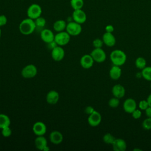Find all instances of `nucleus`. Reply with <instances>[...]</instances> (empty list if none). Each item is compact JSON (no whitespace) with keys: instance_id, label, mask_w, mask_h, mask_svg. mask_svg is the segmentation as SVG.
Returning a JSON list of instances; mask_svg holds the SVG:
<instances>
[{"instance_id":"1","label":"nucleus","mask_w":151,"mask_h":151,"mask_svg":"<svg viewBox=\"0 0 151 151\" xmlns=\"http://www.w3.org/2000/svg\"><path fill=\"white\" fill-rule=\"evenodd\" d=\"M35 28L36 25L34 20L28 17L23 19L19 25V32L25 35L31 34Z\"/></svg>"},{"instance_id":"2","label":"nucleus","mask_w":151,"mask_h":151,"mask_svg":"<svg viewBox=\"0 0 151 151\" xmlns=\"http://www.w3.org/2000/svg\"><path fill=\"white\" fill-rule=\"evenodd\" d=\"M110 59L113 65L121 66L126 63L127 56L123 51L114 50L110 53Z\"/></svg>"},{"instance_id":"3","label":"nucleus","mask_w":151,"mask_h":151,"mask_svg":"<svg viewBox=\"0 0 151 151\" xmlns=\"http://www.w3.org/2000/svg\"><path fill=\"white\" fill-rule=\"evenodd\" d=\"M42 14V8L37 4H32L29 6L27 11V14L28 18L35 20L40 17Z\"/></svg>"},{"instance_id":"4","label":"nucleus","mask_w":151,"mask_h":151,"mask_svg":"<svg viewBox=\"0 0 151 151\" xmlns=\"http://www.w3.org/2000/svg\"><path fill=\"white\" fill-rule=\"evenodd\" d=\"M70 40V35L65 31L58 32L55 35L54 41L59 46L67 45Z\"/></svg>"},{"instance_id":"5","label":"nucleus","mask_w":151,"mask_h":151,"mask_svg":"<svg viewBox=\"0 0 151 151\" xmlns=\"http://www.w3.org/2000/svg\"><path fill=\"white\" fill-rule=\"evenodd\" d=\"M65 30L70 35L77 36L81 32L82 27L80 24L73 21L67 24Z\"/></svg>"},{"instance_id":"6","label":"nucleus","mask_w":151,"mask_h":151,"mask_svg":"<svg viewBox=\"0 0 151 151\" xmlns=\"http://www.w3.org/2000/svg\"><path fill=\"white\" fill-rule=\"evenodd\" d=\"M37 74V68L34 64L25 65L21 70V76L25 78H31Z\"/></svg>"},{"instance_id":"7","label":"nucleus","mask_w":151,"mask_h":151,"mask_svg":"<svg viewBox=\"0 0 151 151\" xmlns=\"http://www.w3.org/2000/svg\"><path fill=\"white\" fill-rule=\"evenodd\" d=\"M90 55L94 61L98 63H103L106 59V52L101 48H94V49L91 52Z\"/></svg>"},{"instance_id":"8","label":"nucleus","mask_w":151,"mask_h":151,"mask_svg":"<svg viewBox=\"0 0 151 151\" xmlns=\"http://www.w3.org/2000/svg\"><path fill=\"white\" fill-rule=\"evenodd\" d=\"M35 147L40 150L43 151H48L50 148L47 146V140L44 136H37L34 140Z\"/></svg>"},{"instance_id":"9","label":"nucleus","mask_w":151,"mask_h":151,"mask_svg":"<svg viewBox=\"0 0 151 151\" xmlns=\"http://www.w3.org/2000/svg\"><path fill=\"white\" fill-rule=\"evenodd\" d=\"M72 18L74 21L82 24L86 22L87 19V15L82 9H76L74 10L72 14Z\"/></svg>"},{"instance_id":"10","label":"nucleus","mask_w":151,"mask_h":151,"mask_svg":"<svg viewBox=\"0 0 151 151\" xmlns=\"http://www.w3.org/2000/svg\"><path fill=\"white\" fill-rule=\"evenodd\" d=\"M88 123L92 127H96L100 124L101 121V116L100 113L94 110L91 114L88 115L87 119Z\"/></svg>"},{"instance_id":"11","label":"nucleus","mask_w":151,"mask_h":151,"mask_svg":"<svg viewBox=\"0 0 151 151\" xmlns=\"http://www.w3.org/2000/svg\"><path fill=\"white\" fill-rule=\"evenodd\" d=\"M65 55V52L61 46L57 45L51 50V57L55 61H61Z\"/></svg>"},{"instance_id":"12","label":"nucleus","mask_w":151,"mask_h":151,"mask_svg":"<svg viewBox=\"0 0 151 151\" xmlns=\"http://www.w3.org/2000/svg\"><path fill=\"white\" fill-rule=\"evenodd\" d=\"M32 131L37 136H44L47 132V127L42 122H37L32 126Z\"/></svg>"},{"instance_id":"13","label":"nucleus","mask_w":151,"mask_h":151,"mask_svg":"<svg viewBox=\"0 0 151 151\" xmlns=\"http://www.w3.org/2000/svg\"><path fill=\"white\" fill-rule=\"evenodd\" d=\"M41 40L45 43H50L54 41L55 35L53 32L49 29H43L40 33Z\"/></svg>"},{"instance_id":"14","label":"nucleus","mask_w":151,"mask_h":151,"mask_svg":"<svg viewBox=\"0 0 151 151\" xmlns=\"http://www.w3.org/2000/svg\"><path fill=\"white\" fill-rule=\"evenodd\" d=\"M137 107L136 101L132 98H128L123 103V107L125 112L127 113H132Z\"/></svg>"},{"instance_id":"15","label":"nucleus","mask_w":151,"mask_h":151,"mask_svg":"<svg viewBox=\"0 0 151 151\" xmlns=\"http://www.w3.org/2000/svg\"><path fill=\"white\" fill-rule=\"evenodd\" d=\"M94 60L90 54H85L83 55L80 58V65L85 69H88L91 68L94 64Z\"/></svg>"},{"instance_id":"16","label":"nucleus","mask_w":151,"mask_h":151,"mask_svg":"<svg viewBox=\"0 0 151 151\" xmlns=\"http://www.w3.org/2000/svg\"><path fill=\"white\" fill-rule=\"evenodd\" d=\"M102 40L103 41V43L108 46V47H113L116 42V38L114 36V35L112 34V32H106L103 35L102 37Z\"/></svg>"},{"instance_id":"17","label":"nucleus","mask_w":151,"mask_h":151,"mask_svg":"<svg viewBox=\"0 0 151 151\" xmlns=\"http://www.w3.org/2000/svg\"><path fill=\"white\" fill-rule=\"evenodd\" d=\"M50 142L54 145L60 144L63 140V136L62 133L58 130L52 131L49 136Z\"/></svg>"},{"instance_id":"18","label":"nucleus","mask_w":151,"mask_h":151,"mask_svg":"<svg viewBox=\"0 0 151 151\" xmlns=\"http://www.w3.org/2000/svg\"><path fill=\"white\" fill-rule=\"evenodd\" d=\"M60 99L59 93L55 90L50 91L46 96V101L50 104H55Z\"/></svg>"},{"instance_id":"19","label":"nucleus","mask_w":151,"mask_h":151,"mask_svg":"<svg viewBox=\"0 0 151 151\" xmlns=\"http://www.w3.org/2000/svg\"><path fill=\"white\" fill-rule=\"evenodd\" d=\"M125 92L126 91L124 87L121 84H115L112 87L111 93L114 96V97H117L118 99H120L124 97L125 95Z\"/></svg>"},{"instance_id":"20","label":"nucleus","mask_w":151,"mask_h":151,"mask_svg":"<svg viewBox=\"0 0 151 151\" xmlns=\"http://www.w3.org/2000/svg\"><path fill=\"white\" fill-rule=\"evenodd\" d=\"M111 145L114 151H125L127 148L126 142L122 139H116Z\"/></svg>"},{"instance_id":"21","label":"nucleus","mask_w":151,"mask_h":151,"mask_svg":"<svg viewBox=\"0 0 151 151\" xmlns=\"http://www.w3.org/2000/svg\"><path fill=\"white\" fill-rule=\"evenodd\" d=\"M122 75V69L120 66L113 65L110 71H109V76L110 77L114 80H118Z\"/></svg>"},{"instance_id":"22","label":"nucleus","mask_w":151,"mask_h":151,"mask_svg":"<svg viewBox=\"0 0 151 151\" xmlns=\"http://www.w3.org/2000/svg\"><path fill=\"white\" fill-rule=\"evenodd\" d=\"M67 24L63 19H58L54 22L53 24V28L55 31L58 32L64 31L66 29Z\"/></svg>"},{"instance_id":"23","label":"nucleus","mask_w":151,"mask_h":151,"mask_svg":"<svg viewBox=\"0 0 151 151\" xmlns=\"http://www.w3.org/2000/svg\"><path fill=\"white\" fill-rule=\"evenodd\" d=\"M11 120L9 117L3 113H0V129L10 126Z\"/></svg>"},{"instance_id":"24","label":"nucleus","mask_w":151,"mask_h":151,"mask_svg":"<svg viewBox=\"0 0 151 151\" xmlns=\"http://www.w3.org/2000/svg\"><path fill=\"white\" fill-rule=\"evenodd\" d=\"M142 76L144 79L151 81V67L146 66L142 71Z\"/></svg>"},{"instance_id":"25","label":"nucleus","mask_w":151,"mask_h":151,"mask_svg":"<svg viewBox=\"0 0 151 151\" xmlns=\"http://www.w3.org/2000/svg\"><path fill=\"white\" fill-rule=\"evenodd\" d=\"M70 5L74 10L80 9L84 6L83 0H70Z\"/></svg>"},{"instance_id":"26","label":"nucleus","mask_w":151,"mask_h":151,"mask_svg":"<svg viewBox=\"0 0 151 151\" xmlns=\"http://www.w3.org/2000/svg\"><path fill=\"white\" fill-rule=\"evenodd\" d=\"M135 65L136 68L142 70L146 66V61L143 57H139L135 60Z\"/></svg>"},{"instance_id":"27","label":"nucleus","mask_w":151,"mask_h":151,"mask_svg":"<svg viewBox=\"0 0 151 151\" xmlns=\"http://www.w3.org/2000/svg\"><path fill=\"white\" fill-rule=\"evenodd\" d=\"M115 139H116L115 137L109 133L105 134L103 137V142L105 143L109 144V145H112L113 143V142H114Z\"/></svg>"},{"instance_id":"28","label":"nucleus","mask_w":151,"mask_h":151,"mask_svg":"<svg viewBox=\"0 0 151 151\" xmlns=\"http://www.w3.org/2000/svg\"><path fill=\"white\" fill-rule=\"evenodd\" d=\"M35 23V25H36V28H43L45 24H46V20L44 18L42 17L41 16H40V17L37 18V19H35L34 20Z\"/></svg>"},{"instance_id":"29","label":"nucleus","mask_w":151,"mask_h":151,"mask_svg":"<svg viewBox=\"0 0 151 151\" xmlns=\"http://www.w3.org/2000/svg\"><path fill=\"white\" fill-rule=\"evenodd\" d=\"M119 104H120L119 99L115 97L111 98L108 102L109 106L112 108H116V107H118Z\"/></svg>"},{"instance_id":"30","label":"nucleus","mask_w":151,"mask_h":151,"mask_svg":"<svg viewBox=\"0 0 151 151\" xmlns=\"http://www.w3.org/2000/svg\"><path fill=\"white\" fill-rule=\"evenodd\" d=\"M142 127L145 130L151 129V117H147L143 121Z\"/></svg>"},{"instance_id":"31","label":"nucleus","mask_w":151,"mask_h":151,"mask_svg":"<svg viewBox=\"0 0 151 151\" xmlns=\"http://www.w3.org/2000/svg\"><path fill=\"white\" fill-rule=\"evenodd\" d=\"M1 134L5 137H8L12 134V130L9 126L4 127L1 129Z\"/></svg>"},{"instance_id":"32","label":"nucleus","mask_w":151,"mask_h":151,"mask_svg":"<svg viewBox=\"0 0 151 151\" xmlns=\"http://www.w3.org/2000/svg\"><path fill=\"white\" fill-rule=\"evenodd\" d=\"M103 41L102 40H100L99 38H96L93 40V45L94 48H101L103 45Z\"/></svg>"},{"instance_id":"33","label":"nucleus","mask_w":151,"mask_h":151,"mask_svg":"<svg viewBox=\"0 0 151 151\" xmlns=\"http://www.w3.org/2000/svg\"><path fill=\"white\" fill-rule=\"evenodd\" d=\"M148 107L149 104L146 100H141L139 103V108L142 110H145Z\"/></svg>"},{"instance_id":"34","label":"nucleus","mask_w":151,"mask_h":151,"mask_svg":"<svg viewBox=\"0 0 151 151\" xmlns=\"http://www.w3.org/2000/svg\"><path fill=\"white\" fill-rule=\"evenodd\" d=\"M132 117L134 119H139L141 116H142V112L139 109H135L132 113Z\"/></svg>"},{"instance_id":"35","label":"nucleus","mask_w":151,"mask_h":151,"mask_svg":"<svg viewBox=\"0 0 151 151\" xmlns=\"http://www.w3.org/2000/svg\"><path fill=\"white\" fill-rule=\"evenodd\" d=\"M8 19L5 15H0V27L5 25L7 23Z\"/></svg>"},{"instance_id":"36","label":"nucleus","mask_w":151,"mask_h":151,"mask_svg":"<svg viewBox=\"0 0 151 151\" xmlns=\"http://www.w3.org/2000/svg\"><path fill=\"white\" fill-rule=\"evenodd\" d=\"M94 111V108L92 107V106H87L84 109V111L85 113L87 114H88L90 115V114H91L93 111Z\"/></svg>"},{"instance_id":"37","label":"nucleus","mask_w":151,"mask_h":151,"mask_svg":"<svg viewBox=\"0 0 151 151\" xmlns=\"http://www.w3.org/2000/svg\"><path fill=\"white\" fill-rule=\"evenodd\" d=\"M105 30H106V32H113V31H114V27H113V26L111 25H107L105 27Z\"/></svg>"},{"instance_id":"38","label":"nucleus","mask_w":151,"mask_h":151,"mask_svg":"<svg viewBox=\"0 0 151 151\" xmlns=\"http://www.w3.org/2000/svg\"><path fill=\"white\" fill-rule=\"evenodd\" d=\"M145 111L146 116L147 117H151V107L149 106Z\"/></svg>"},{"instance_id":"39","label":"nucleus","mask_w":151,"mask_h":151,"mask_svg":"<svg viewBox=\"0 0 151 151\" xmlns=\"http://www.w3.org/2000/svg\"><path fill=\"white\" fill-rule=\"evenodd\" d=\"M146 100H147V103H148L149 106H150V107H151V94H150L148 96V97H147Z\"/></svg>"},{"instance_id":"40","label":"nucleus","mask_w":151,"mask_h":151,"mask_svg":"<svg viewBox=\"0 0 151 151\" xmlns=\"http://www.w3.org/2000/svg\"><path fill=\"white\" fill-rule=\"evenodd\" d=\"M1 37V27H0V38Z\"/></svg>"},{"instance_id":"41","label":"nucleus","mask_w":151,"mask_h":151,"mask_svg":"<svg viewBox=\"0 0 151 151\" xmlns=\"http://www.w3.org/2000/svg\"><path fill=\"white\" fill-rule=\"evenodd\" d=\"M150 88H151V84H150Z\"/></svg>"}]
</instances>
